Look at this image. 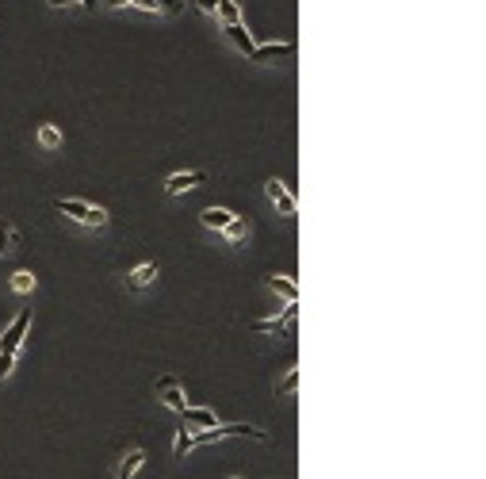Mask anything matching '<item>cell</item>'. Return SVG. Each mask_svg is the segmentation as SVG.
I'll list each match as a JSON object with an SVG mask.
<instances>
[{
	"mask_svg": "<svg viewBox=\"0 0 486 479\" xmlns=\"http://www.w3.org/2000/svg\"><path fill=\"white\" fill-rule=\"evenodd\" d=\"M54 207H58L66 218H73V223L88 226V230H103V226H108V211L96 207V204H85V200L62 196V200H54Z\"/></svg>",
	"mask_w": 486,
	"mask_h": 479,
	"instance_id": "obj_1",
	"label": "cell"
},
{
	"mask_svg": "<svg viewBox=\"0 0 486 479\" xmlns=\"http://www.w3.org/2000/svg\"><path fill=\"white\" fill-rule=\"evenodd\" d=\"M27 330H31V311H27V307H23V311L15 314L12 322H8L4 338H0V353H15V356H20L23 342H27Z\"/></svg>",
	"mask_w": 486,
	"mask_h": 479,
	"instance_id": "obj_2",
	"label": "cell"
},
{
	"mask_svg": "<svg viewBox=\"0 0 486 479\" xmlns=\"http://www.w3.org/2000/svg\"><path fill=\"white\" fill-rule=\"evenodd\" d=\"M291 322H295V303H287V307H283V314H276V319L249 322V330H253V334H287Z\"/></svg>",
	"mask_w": 486,
	"mask_h": 479,
	"instance_id": "obj_3",
	"label": "cell"
},
{
	"mask_svg": "<svg viewBox=\"0 0 486 479\" xmlns=\"http://www.w3.org/2000/svg\"><path fill=\"white\" fill-rule=\"evenodd\" d=\"M264 192H269V200L280 207L283 218H295V196L287 192V184L280 181V176H272V181H264Z\"/></svg>",
	"mask_w": 486,
	"mask_h": 479,
	"instance_id": "obj_4",
	"label": "cell"
},
{
	"mask_svg": "<svg viewBox=\"0 0 486 479\" xmlns=\"http://www.w3.org/2000/svg\"><path fill=\"white\" fill-rule=\"evenodd\" d=\"M199 184H207V173L203 169H188V173H173L165 181V192L169 196H180V192H192V188H199Z\"/></svg>",
	"mask_w": 486,
	"mask_h": 479,
	"instance_id": "obj_5",
	"label": "cell"
},
{
	"mask_svg": "<svg viewBox=\"0 0 486 479\" xmlns=\"http://www.w3.org/2000/svg\"><path fill=\"white\" fill-rule=\"evenodd\" d=\"M157 399L165 403L169 410H176V414L188 407V403H184V391H180V380H176V376H161L157 380Z\"/></svg>",
	"mask_w": 486,
	"mask_h": 479,
	"instance_id": "obj_6",
	"label": "cell"
},
{
	"mask_svg": "<svg viewBox=\"0 0 486 479\" xmlns=\"http://www.w3.org/2000/svg\"><path fill=\"white\" fill-rule=\"evenodd\" d=\"M226 39H230V46H234V50H238V54H245V58H253V35H249V31H245V23H226Z\"/></svg>",
	"mask_w": 486,
	"mask_h": 479,
	"instance_id": "obj_7",
	"label": "cell"
},
{
	"mask_svg": "<svg viewBox=\"0 0 486 479\" xmlns=\"http://www.w3.org/2000/svg\"><path fill=\"white\" fill-rule=\"evenodd\" d=\"M264 284H269L272 291L283 299V303H299V284L291 280V276H280V272H272V276H264Z\"/></svg>",
	"mask_w": 486,
	"mask_h": 479,
	"instance_id": "obj_8",
	"label": "cell"
},
{
	"mask_svg": "<svg viewBox=\"0 0 486 479\" xmlns=\"http://www.w3.org/2000/svg\"><path fill=\"white\" fill-rule=\"evenodd\" d=\"M142 464H145V452L142 449H127L123 457H119V464H115V479H134Z\"/></svg>",
	"mask_w": 486,
	"mask_h": 479,
	"instance_id": "obj_9",
	"label": "cell"
},
{
	"mask_svg": "<svg viewBox=\"0 0 486 479\" xmlns=\"http://www.w3.org/2000/svg\"><path fill=\"white\" fill-rule=\"evenodd\" d=\"M180 418H184V426H188V429H215L218 426V418L207 407H184Z\"/></svg>",
	"mask_w": 486,
	"mask_h": 479,
	"instance_id": "obj_10",
	"label": "cell"
},
{
	"mask_svg": "<svg viewBox=\"0 0 486 479\" xmlns=\"http://www.w3.org/2000/svg\"><path fill=\"white\" fill-rule=\"evenodd\" d=\"M291 50H295L291 43H264V46H253V62L269 66V62H276V58H287Z\"/></svg>",
	"mask_w": 486,
	"mask_h": 479,
	"instance_id": "obj_11",
	"label": "cell"
},
{
	"mask_svg": "<svg viewBox=\"0 0 486 479\" xmlns=\"http://www.w3.org/2000/svg\"><path fill=\"white\" fill-rule=\"evenodd\" d=\"M234 218V211H226V207H207V211H199V223L207 226V230H218L222 234L226 230V223Z\"/></svg>",
	"mask_w": 486,
	"mask_h": 479,
	"instance_id": "obj_12",
	"label": "cell"
},
{
	"mask_svg": "<svg viewBox=\"0 0 486 479\" xmlns=\"http://www.w3.org/2000/svg\"><path fill=\"white\" fill-rule=\"evenodd\" d=\"M157 280V261H145V265H138L131 276H127V284H131L134 291H142V288H150V284Z\"/></svg>",
	"mask_w": 486,
	"mask_h": 479,
	"instance_id": "obj_13",
	"label": "cell"
},
{
	"mask_svg": "<svg viewBox=\"0 0 486 479\" xmlns=\"http://www.w3.org/2000/svg\"><path fill=\"white\" fill-rule=\"evenodd\" d=\"M215 437L222 441V437H253V441H264V429H257V426H215Z\"/></svg>",
	"mask_w": 486,
	"mask_h": 479,
	"instance_id": "obj_14",
	"label": "cell"
},
{
	"mask_svg": "<svg viewBox=\"0 0 486 479\" xmlns=\"http://www.w3.org/2000/svg\"><path fill=\"white\" fill-rule=\"evenodd\" d=\"M15 246H20V230H15L12 223H0V261H4V257H12Z\"/></svg>",
	"mask_w": 486,
	"mask_h": 479,
	"instance_id": "obj_15",
	"label": "cell"
},
{
	"mask_svg": "<svg viewBox=\"0 0 486 479\" xmlns=\"http://www.w3.org/2000/svg\"><path fill=\"white\" fill-rule=\"evenodd\" d=\"M226 242H230V246H241V242H245L249 238V223H245V218H241V215H234L230 218V223H226Z\"/></svg>",
	"mask_w": 486,
	"mask_h": 479,
	"instance_id": "obj_16",
	"label": "cell"
},
{
	"mask_svg": "<svg viewBox=\"0 0 486 479\" xmlns=\"http://www.w3.org/2000/svg\"><path fill=\"white\" fill-rule=\"evenodd\" d=\"M35 272H27V269H20V272H12V280H8V288L15 291V296H27V291H35Z\"/></svg>",
	"mask_w": 486,
	"mask_h": 479,
	"instance_id": "obj_17",
	"label": "cell"
},
{
	"mask_svg": "<svg viewBox=\"0 0 486 479\" xmlns=\"http://www.w3.org/2000/svg\"><path fill=\"white\" fill-rule=\"evenodd\" d=\"M35 138H38V146H43V150H58V146H62V131L54 123H43Z\"/></svg>",
	"mask_w": 486,
	"mask_h": 479,
	"instance_id": "obj_18",
	"label": "cell"
},
{
	"mask_svg": "<svg viewBox=\"0 0 486 479\" xmlns=\"http://www.w3.org/2000/svg\"><path fill=\"white\" fill-rule=\"evenodd\" d=\"M215 20H222V27H226V23H241V8L234 4V0H218Z\"/></svg>",
	"mask_w": 486,
	"mask_h": 479,
	"instance_id": "obj_19",
	"label": "cell"
},
{
	"mask_svg": "<svg viewBox=\"0 0 486 479\" xmlns=\"http://www.w3.org/2000/svg\"><path fill=\"white\" fill-rule=\"evenodd\" d=\"M299 391V368H287V376L276 384V399H283V395H295Z\"/></svg>",
	"mask_w": 486,
	"mask_h": 479,
	"instance_id": "obj_20",
	"label": "cell"
},
{
	"mask_svg": "<svg viewBox=\"0 0 486 479\" xmlns=\"http://www.w3.org/2000/svg\"><path fill=\"white\" fill-rule=\"evenodd\" d=\"M188 449H196V441H192V429L184 426L180 433H176V445H173V457L180 460V457H184V452H188Z\"/></svg>",
	"mask_w": 486,
	"mask_h": 479,
	"instance_id": "obj_21",
	"label": "cell"
},
{
	"mask_svg": "<svg viewBox=\"0 0 486 479\" xmlns=\"http://www.w3.org/2000/svg\"><path fill=\"white\" fill-rule=\"evenodd\" d=\"M157 4V12H165V15H180L184 12V0H153Z\"/></svg>",
	"mask_w": 486,
	"mask_h": 479,
	"instance_id": "obj_22",
	"label": "cell"
},
{
	"mask_svg": "<svg viewBox=\"0 0 486 479\" xmlns=\"http://www.w3.org/2000/svg\"><path fill=\"white\" fill-rule=\"evenodd\" d=\"M15 368V353H0V380H8Z\"/></svg>",
	"mask_w": 486,
	"mask_h": 479,
	"instance_id": "obj_23",
	"label": "cell"
},
{
	"mask_svg": "<svg viewBox=\"0 0 486 479\" xmlns=\"http://www.w3.org/2000/svg\"><path fill=\"white\" fill-rule=\"evenodd\" d=\"M131 8H138V12H150V15H157V4L153 0H127Z\"/></svg>",
	"mask_w": 486,
	"mask_h": 479,
	"instance_id": "obj_24",
	"label": "cell"
},
{
	"mask_svg": "<svg viewBox=\"0 0 486 479\" xmlns=\"http://www.w3.org/2000/svg\"><path fill=\"white\" fill-rule=\"evenodd\" d=\"M199 4V12H207V15H215V8H218V0H196Z\"/></svg>",
	"mask_w": 486,
	"mask_h": 479,
	"instance_id": "obj_25",
	"label": "cell"
},
{
	"mask_svg": "<svg viewBox=\"0 0 486 479\" xmlns=\"http://www.w3.org/2000/svg\"><path fill=\"white\" fill-rule=\"evenodd\" d=\"M77 4H80V8H88V12H96V8L103 4V0H77Z\"/></svg>",
	"mask_w": 486,
	"mask_h": 479,
	"instance_id": "obj_26",
	"label": "cell"
},
{
	"mask_svg": "<svg viewBox=\"0 0 486 479\" xmlns=\"http://www.w3.org/2000/svg\"><path fill=\"white\" fill-rule=\"evenodd\" d=\"M50 8H69V4H77V0H46Z\"/></svg>",
	"mask_w": 486,
	"mask_h": 479,
	"instance_id": "obj_27",
	"label": "cell"
},
{
	"mask_svg": "<svg viewBox=\"0 0 486 479\" xmlns=\"http://www.w3.org/2000/svg\"><path fill=\"white\" fill-rule=\"evenodd\" d=\"M230 479H241V475H230Z\"/></svg>",
	"mask_w": 486,
	"mask_h": 479,
	"instance_id": "obj_28",
	"label": "cell"
}]
</instances>
